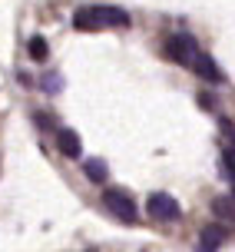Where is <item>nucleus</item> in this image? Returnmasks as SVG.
Wrapping results in <instances>:
<instances>
[{"instance_id":"obj_1","label":"nucleus","mask_w":235,"mask_h":252,"mask_svg":"<svg viewBox=\"0 0 235 252\" xmlns=\"http://www.w3.org/2000/svg\"><path fill=\"white\" fill-rule=\"evenodd\" d=\"M76 30H106V27H129V13L123 7H110V3H93V7H80L73 13Z\"/></svg>"},{"instance_id":"obj_2","label":"nucleus","mask_w":235,"mask_h":252,"mask_svg":"<svg viewBox=\"0 0 235 252\" xmlns=\"http://www.w3.org/2000/svg\"><path fill=\"white\" fill-rule=\"evenodd\" d=\"M166 53H169L176 63L189 66V70H196V63L202 60V47L196 43L192 33H176V37H169L166 40Z\"/></svg>"},{"instance_id":"obj_3","label":"nucleus","mask_w":235,"mask_h":252,"mask_svg":"<svg viewBox=\"0 0 235 252\" xmlns=\"http://www.w3.org/2000/svg\"><path fill=\"white\" fill-rule=\"evenodd\" d=\"M103 206H106L116 219H123V222H136V219H139L133 196L123 192V189H106V192H103Z\"/></svg>"},{"instance_id":"obj_4","label":"nucleus","mask_w":235,"mask_h":252,"mask_svg":"<svg viewBox=\"0 0 235 252\" xmlns=\"http://www.w3.org/2000/svg\"><path fill=\"white\" fill-rule=\"evenodd\" d=\"M146 206H149V216H152V219H159V222H176V219L182 216L179 202H176L169 192H152Z\"/></svg>"},{"instance_id":"obj_5","label":"nucleus","mask_w":235,"mask_h":252,"mask_svg":"<svg viewBox=\"0 0 235 252\" xmlns=\"http://www.w3.org/2000/svg\"><path fill=\"white\" fill-rule=\"evenodd\" d=\"M57 146H60V153L66 159H80L83 156V143H80V136H76L73 129H60L57 133Z\"/></svg>"},{"instance_id":"obj_6","label":"nucleus","mask_w":235,"mask_h":252,"mask_svg":"<svg viewBox=\"0 0 235 252\" xmlns=\"http://www.w3.org/2000/svg\"><path fill=\"white\" fill-rule=\"evenodd\" d=\"M229 239V232H225L222 226H206L202 229V236H199V246H202V252H219V246Z\"/></svg>"},{"instance_id":"obj_7","label":"nucleus","mask_w":235,"mask_h":252,"mask_svg":"<svg viewBox=\"0 0 235 252\" xmlns=\"http://www.w3.org/2000/svg\"><path fill=\"white\" fill-rule=\"evenodd\" d=\"M83 169H87V176L93 179V183H103V179H106V163H99V159H87Z\"/></svg>"},{"instance_id":"obj_8","label":"nucleus","mask_w":235,"mask_h":252,"mask_svg":"<svg viewBox=\"0 0 235 252\" xmlns=\"http://www.w3.org/2000/svg\"><path fill=\"white\" fill-rule=\"evenodd\" d=\"M212 213L219 216V219H232V196H219V199L212 202Z\"/></svg>"},{"instance_id":"obj_9","label":"nucleus","mask_w":235,"mask_h":252,"mask_svg":"<svg viewBox=\"0 0 235 252\" xmlns=\"http://www.w3.org/2000/svg\"><path fill=\"white\" fill-rule=\"evenodd\" d=\"M30 57H33V60H47L50 57V43L43 37H33L30 40Z\"/></svg>"},{"instance_id":"obj_10","label":"nucleus","mask_w":235,"mask_h":252,"mask_svg":"<svg viewBox=\"0 0 235 252\" xmlns=\"http://www.w3.org/2000/svg\"><path fill=\"white\" fill-rule=\"evenodd\" d=\"M222 169L229 173V183H232V176H235V169H232V150L222 153Z\"/></svg>"},{"instance_id":"obj_11","label":"nucleus","mask_w":235,"mask_h":252,"mask_svg":"<svg viewBox=\"0 0 235 252\" xmlns=\"http://www.w3.org/2000/svg\"><path fill=\"white\" fill-rule=\"evenodd\" d=\"M47 90H60V76H50V80H47Z\"/></svg>"}]
</instances>
